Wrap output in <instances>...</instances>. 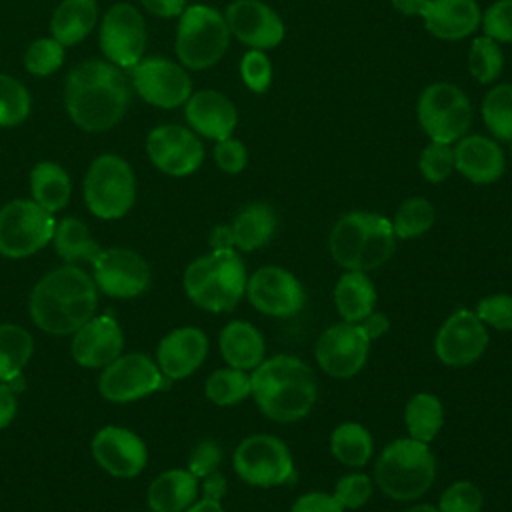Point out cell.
<instances>
[{"instance_id":"1","label":"cell","mask_w":512,"mask_h":512,"mask_svg":"<svg viewBox=\"0 0 512 512\" xmlns=\"http://www.w3.org/2000/svg\"><path fill=\"white\" fill-rule=\"evenodd\" d=\"M128 102V80L112 62H82L72 68L66 78V110L74 124L86 132H104L116 126L122 120Z\"/></svg>"},{"instance_id":"2","label":"cell","mask_w":512,"mask_h":512,"mask_svg":"<svg viewBox=\"0 0 512 512\" xmlns=\"http://www.w3.org/2000/svg\"><path fill=\"white\" fill-rule=\"evenodd\" d=\"M96 306L98 290L94 278L74 264L60 266L42 276L28 300L32 322L56 336L74 334L94 316Z\"/></svg>"},{"instance_id":"3","label":"cell","mask_w":512,"mask_h":512,"mask_svg":"<svg viewBox=\"0 0 512 512\" xmlns=\"http://www.w3.org/2000/svg\"><path fill=\"white\" fill-rule=\"evenodd\" d=\"M252 396L264 416L288 424L310 414L316 402V378L306 362L296 356H274L254 372Z\"/></svg>"},{"instance_id":"4","label":"cell","mask_w":512,"mask_h":512,"mask_svg":"<svg viewBox=\"0 0 512 512\" xmlns=\"http://www.w3.org/2000/svg\"><path fill=\"white\" fill-rule=\"evenodd\" d=\"M328 250L344 270L370 272L386 264L396 250L392 222L376 212H348L336 220Z\"/></svg>"},{"instance_id":"5","label":"cell","mask_w":512,"mask_h":512,"mask_svg":"<svg viewBox=\"0 0 512 512\" xmlns=\"http://www.w3.org/2000/svg\"><path fill=\"white\" fill-rule=\"evenodd\" d=\"M184 292L208 312H228L246 294V268L234 248L212 250L192 260L184 272Z\"/></svg>"},{"instance_id":"6","label":"cell","mask_w":512,"mask_h":512,"mask_svg":"<svg viewBox=\"0 0 512 512\" xmlns=\"http://www.w3.org/2000/svg\"><path fill=\"white\" fill-rule=\"evenodd\" d=\"M436 476V460L426 442L398 438L376 458V486L392 500L410 502L424 496Z\"/></svg>"},{"instance_id":"7","label":"cell","mask_w":512,"mask_h":512,"mask_svg":"<svg viewBox=\"0 0 512 512\" xmlns=\"http://www.w3.org/2000/svg\"><path fill=\"white\" fill-rule=\"evenodd\" d=\"M228 44L230 30L224 14L204 4L184 8L176 30L180 64L190 70H206L226 54Z\"/></svg>"},{"instance_id":"8","label":"cell","mask_w":512,"mask_h":512,"mask_svg":"<svg viewBox=\"0 0 512 512\" xmlns=\"http://www.w3.org/2000/svg\"><path fill=\"white\" fill-rule=\"evenodd\" d=\"M88 210L102 220L122 218L136 200V180L130 164L118 154L98 156L84 178Z\"/></svg>"},{"instance_id":"9","label":"cell","mask_w":512,"mask_h":512,"mask_svg":"<svg viewBox=\"0 0 512 512\" xmlns=\"http://www.w3.org/2000/svg\"><path fill=\"white\" fill-rule=\"evenodd\" d=\"M416 116L430 140L454 144L472 126V104L456 84L432 82L418 96Z\"/></svg>"},{"instance_id":"10","label":"cell","mask_w":512,"mask_h":512,"mask_svg":"<svg viewBox=\"0 0 512 512\" xmlns=\"http://www.w3.org/2000/svg\"><path fill=\"white\" fill-rule=\"evenodd\" d=\"M54 228L52 212L34 200H12L0 208V254L6 258L32 256L52 240Z\"/></svg>"},{"instance_id":"11","label":"cell","mask_w":512,"mask_h":512,"mask_svg":"<svg viewBox=\"0 0 512 512\" xmlns=\"http://www.w3.org/2000/svg\"><path fill=\"white\" fill-rule=\"evenodd\" d=\"M234 470L250 486L270 488L296 478L288 446L272 434H252L234 450Z\"/></svg>"},{"instance_id":"12","label":"cell","mask_w":512,"mask_h":512,"mask_svg":"<svg viewBox=\"0 0 512 512\" xmlns=\"http://www.w3.org/2000/svg\"><path fill=\"white\" fill-rule=\"evenodd\" d=\"M168 378L146 354H120L102 368L98 378L100 394L110 402H134L166 388Z\"/></svg>"},{"instance_id":"13","label":"cell","mask_w":512,"mask_h":512,"mask_svg":"<svg viewBox=\"0 0 512 512\" xmlns=\"http://www.w3.org/2000/svg\"><path fill=\"white\" fill-rule=\"evenodd\" d=\"M370 340L354 322H338L326 328L314 346L318 366L332 378L356 376L368 360Z\"/></svg>"},{"instance_id":"14","label":"cell","mask_w":512,"mask_h":512,"mask_svg":"<svg viewBox=\"0 0 512 512\" xmlns=\"http://www.w3.org/2000/svg\"><path fill=\"white\" fill-rule=\"evenodd\" d=\"M100 48L104 56L120 68H132L142 60L146 24L138 8L126 2L108 8L100 26Z\"/></svg>"},{"instance_id":"15","label":"cell","mask_w":512,"mask_h":512,"mask_svg":"<svg viewBox=\"0 0 512 512\" xmlns=\"http://www.w3.org/2000/svg\"><path fill=\"white\" fill-rule=\"evenodd\" d=\"M488 342V330L476 312L460 308L452 312L436 332L434 352L442 364L460 368L480 360Z\"/></svg>"},{"instance_id":"16","label":"cell","mask_w":512,"mask_h":512,"mask_svg":"<svg viewBox=\"0 0 512 512\" xmlns=\"http://www.w3.org/2000/svg\"><path fill=\"white\" fill-rule=\"evenodd\" d=\"M130 78L140 98L158 108L186 104L192 94L188 72L168 58H144L130 68Z\"/></svg>"},{"instance_id":"17","label":"cell","mask_w":512,"mask_h":512,"mask_svg":"<svg viewBox=\"0 0 512 512\" xmlns=\"http://www.w3.org/2000/svg\"><path fill=\"white\" fill-rule=\"evenodd\" d=\"M94 282L112 298H136L150 286L148 262L130 248L100 250L92 262Z\"/></svg>"},{"instance_id":"18","label":"cell","mask_w":512,"mask_h":512,"mask_svg":"<svg viewBox=\"0 0 512 512\" xmlns=\"http://www.w3.org/2000/svg\"><path fill=\"white\" fill-rule=\"evenodd\" d=\"M146 152L152 164L168 176H188L196 172L204 160L200 138L184 126H156L146 138Z\"/></svg>"},{"instance_id":"19","label":"cell","mask_w":512,"mask_h":512,"mask_svg":"<svg viewBox=\"0 0 512 512\" xmlns=\"http://www.w3.org/2000/svg\"><path fill=\"white\" fill-rule=\"evenodd\" d=\"M246 296L258 312L274 318L294 316L304 306L300 280L280 266L258 268L246 282Z\"/></svg>"},{"instance_id":"20","label":"cell","mask_w":512,"mask_h":512,"mask_svg":"<svg viewBox=\"0 0 512 512\" xmlns=\"http://www.w3.org/2000/svg\"><path fill=\"white\" fill-rule=\"evenodd\" d=\"M90 448L98 466L116 478H134L148 462V450L142 438L122 426L100 428Z\"/></svg>"},{"instance_id":"21","label":"cell","mask_w":512,"mask_h":512,"mask_svg":"<svg viewBox=\"0 0 512 512\" xmlns=\"http://www.w3.org/2000/svg\"><path fill=\"white\" fill-rule=\"evenodd\" d=\"M228 30L252 50H268L284 40V22L262 0H234L224 12Z\"/></svg>"},{"instance_id":"22","label":"cell","mask_w":512,"mask_h":512,"mask_svg":"<svg viewBox=\"0 0 512 512\" xmlns=\"http://www.w3.org/2000/svg\"><path fill=\"white\" fill-rule=\"evenodd\" d=\"M124 332L116 318L92 316L72 334L70 352L76 364L84 368H104L122 354Z\"/></svg>"},{"instance_id":"23","label":"cell","mask_w":512,"mask_h":512,"mask_svg":"<svg viewBox=\"0 0 512 512\" xmlns=\"http://www.w3.org/2000/svg\"><path fill=\"white\" fill-rule=\"evenodd\" d=\"M208 354V338L200 328L182 326L168 332L156 350V364L168 380H184L194 374Z\"/></svg>"},{"instance_id":"24","label":"cell","mask_w":512,"mask_h":512,"mask_svg":"<svg viewBox=\"0 0 512 512\" xmlns=\"http://www.w3.org/2000/svg\"><path fill=\"white\" fill-rule=\"evenodd\" d=\"M184 112L194 132L216 142L232 136L238 124L234 102L226 94L210 88L190 94Z\"/></svg>"},{"instance_id":"25","label":"cell","mask_w":512,"mask_h":512,"mask_svg":"<svg viewBox=\"0 0 512 512\" xmlns=\"http://www.w3.org/2000/svg\"><path fill=\"white\" fill-rule=\"evenodd\" d=\"M454 168L474 184H492L502 178L506 158L496 140L470 134L462 136L454 146Z\"/></svg>"},{"instance_id":"26","label":"cell","mask_w":512,"mask_h":512,"mask_svg":"<svg viewBox=\"0 0 512 512\" xmlns=\"http://www.w3.org/2000/svg\"><path fill=\"white\" fill-rule=\"evenodd\" d=\"M422 20L434 38L462 40L478 30L482 12L476 0H430Z\"/></svg>"},{"instance_id":"27","label":"cell","mask_w":512,"mask_h":512,"mask_svg":"<svg viewBox=\"0 0 512 512\" xmlns=\"http://www.w3.org/2000/svg\"><path fill=\"white\" fill-rule=\"evenodd\" d=\"M220 354L232 368L254 370L264 362V336L250 322L232 320L220 332Z\"/></svg>"},{"instance_id":"28","label":"cell","mask_w":512,"mask_h":512,"mask_svg":"<svg viewBox=\"0 0 512 512\" xmlns=\"http://www.w3.org/2000/svg\"><path fill=\"white\" fill-rule=\"evenodd\" d=\"M198 496V478L186 468H172L156 476L146 492L152 512H184Z\"/></svg>"},{"instance_id":"29","label":"cell","mask_w":512,"mask_h":512,"mask_svg":"<svg viewBox=\"0 0 512 512\" xmlns=\"http://www.w3.org/2000/svg\"><path fill=\"white\" fill-rule=\"evenodd\" d=\"M334 304L344 322H362L376 308V288L368 274L346 270L336 282Z\"/></svg>"},{"instance_id":"30","label":"cell","mask_w":512,"mask_h":512,"mask_svg":"<svg viewBox=\"0 0 512 512\" xmlns=\"http://www.w3.org/2000/svg\"><path fill=\"white\" fill-rule=\"evenodd\" d=\"M98 20L96 0H62L50 20L52 38L62 46L84 40Z\"/></svg>"},{"instance_id":"31","label":"cell","mask_w":512,"mask_h":512,"mask_svg":"<svg viewBox=\"0 0 512 512\" xmlns=\"http://www.w3.org/2000/svg\"><path fill=\"white\" fill-rule=\"evenodd\" d=\"M230 228L236 248L244 252L258 250L272 238L276 230V212L264 202L248 204L234 216Z\"/></svg>"},{"instance_id":"32","label":"cell","mask_w":512,"mask_h":512,"mask_svg":"<svg viewBox=\"0 0 512 512\" xmlns=\"http://www.w3.org/2000/svg\"><path fill=\"white\" fill-rule=\"evenodd\" d=\"M30 190L32 200L54 214L68 204L72 184L68 172L60 164L44 160L38 162L30 172Z\"/></svg>"},{"instance_id":"33","label":"cell","mask_w":512,"mask_h":512,"mask_svg":"<svg viewBox=\"0 0 512 512\" xmlns=\"http://www.w3.org/2000/svg\"><path fill=\"white\" fill-rule=\"evenodd\" d=\"M52 242H54L56 254L68 264L94 262L96 256L100 254V246L92 240L88 226L82 220L72 216L56 222Z\"/></svg>"},{"instance_id":"34","label":"cell","mask_w":512,"mask_h":512,"mask_svg":"<svg viewBox=\"0 0 512 512\" xmlns=\"http://www.w3.org/2000/svg\"><path fill=\"white\" fill-rule=\"evenodd\" d=\"M404 422L408 436L420 442H430L436 438L444 424V406L438 396L430 392L414 394L404 408Z\"/></svg>"},{"instance_id":"35","label":"cell","mask_w":512,"mask_h":512,"mask_svg":"<svg viewBox=\"0 0 512 512\" xmlns=\"http://www.w3.org/2000/svg\"><path fill=\"white\" fill-rule=\"evenodd\" d=\"M330 452L340 464L358 468L370 460L374 452V442L370 432L362 424L342 422L330 434Z\"/></svg>"},{"instance_id":"36","label":"cell","mask_w":512,"mask_h":512,"mask_svg":"<svg viewBox=\"0 0 512 512\" xmlns=\"http://www.w3.org/2000/svg\"><path fill=\"white\" fill-rule=\"evenodd\" d=\"M34 352L32 334L18 324H0V382L16 380Z\"/></svg>"},{"instance_id":"37","label":"cell","mask_w":512,"mask_h":512,"mask_svg":"<svg viewBox=\"0 0 512 512\" xmlns=\"http://www.w3.org/2000/svg\"><path fill=\"white\" fill-rule=\"evenodd\" d=\"M204 392L216 406H232L252 394V378L246 370L220 368L208 376Z\"/></svg>"},{"instance_id":"38","label":"cell","mask_w":512,"mask_h":512,"mask_svg":"<svg viewBox=\"0 0 512 512\" xmlns=\"http://www.w3.org/2000/svg\"><path fill=\"white\" fill-rule=\"evenodd\" d=\"M482 120L492 136L512 142V84L492 86L482 100Z\"/></svg>"},{"instance_id":"39","label":"cell","mask_w":512,"mask_h":512,"mask_svg":"<svg viewBox=\"0 0 512 512\" xmlns=\"http://www.w3.org/2000/svg\"><path fill=\"white\" fill-rule=\"evenodd\" d=\"M434 218H436V212L432 202L422 196H412L398 206L390 222L396 238L408 240V238H418L426 234L432 228Z\"/></svg>"},{"instance_id":"40","label":"cell","mask_w":512,"mask_h":512,"mask_svg":"<svg viewBox=\"0 0 512 512\" xmlns=\"http://www.w3.org/2000/svg\"><path fill=\"white\" fill-rule=\"evenodd\" d=\"M504 68V54L496 40L488 36H476L468 52V70L480 84L494 82Z\"/></svg>"},{"instance_id":"41","label":"cell","mask_w":512,"mask_h":512,"mask_svg":"<svg viewBox=\"0 0 512 512\" xmlns=\"http://www.w3.org/2000/svg\"><path fill=\"white\" fill-rule=\"evenodd\" d=\"M32 100L22 82L0 74V126L10 128L24 122L30 114Z\"/></svg>"},{"instance_id":"42","label":"cell","mask_w":512,"mask_h":512,"mask_svg":"<svg viewBox=\"0 0 512 512\" xmlns=\"http://www.w3.org/2000/svg\"><path fill=\"white\" fill-rule=\"evenodd\" d=\"M64 62V46L54 38H38L34 40L26 54L24 66L34 76H48L56 72Z\"/></svg>"},{"instance_id":"43","label":"cell","mask_w":512,"mask_h":512,"mask_svg":"<svg viewBox=\"0 0 512 512\" xmlns=\"http://www.w3.org/2000/svg\"><path fill=\"white\" fill-rule=\"evenodd\" d=\"M418 168H420V174L424 176V180H428L432 184L444 182L456 170L454 168V146L446 144V142L430 140V144L420 152Z\"/></svg>"},{"instance_id":"44","label":"cell","mask_w":512,"mask_h":512,"mask_svg":"<svg viewBox=\"0 0 512 512\" xmlns=\"http://www.w3.org/2000/svg\"><path fill=\"white\" fill-rule=\"evenodd\" d=\"M484 496L480 488L468 480L452 482L440 494L438 510L440 512H482Z\"/></svg>"},{"instance_id":"45","label":"cell","mask_w":512,"mask_h":512,"mask_svg":"<svg viewBox=\"0 0 512 512\" xmlns=\"http://www.w3.org/2000/svg\"><path fill=\"white\" fill-rule=\"evenodd\" d=\"M372 490V480L366 474L352 472L336 482L332 496L344 510H358L370 500Z\"/></svg>"},{"instance_id":"46","label":"cell","mask_w":512,"mask_h":512,"mask_svg":"<svg viewBox=\"0 0 512 512\" xmlns=\"http://www.w3.org/2000/svg\"><path fill=\"white\" fill-rule=\"evenodd\" d=\"M240 76L252 92H266L272 84V62L268 54L264 50H248L240 62Z\"/></svg>"},{"instance_id":"47","label":"cell","mask_w":512,"mask_h":512,"mask_svg":"<svg viewBox=\"0 0 512 512\" xmlns=\"http://www.w3.org/2000/svg\"><path fill=\"white\" fill-rule=\"evenodd\" d=\"M476 316L484 326H492L500 332L512 330V296L510 294H492L478 302Z\"/></svg>"},{"instance_id":"48","label":"cell","mask_w":512,"mask_h":512,"mask_svg":"<svg viewBox=\"0 0 512 512\" xmlns=\"http://www.w3.org/2000/svg\"><path fill=\"white\" fill-rule=\"evenodd\" d=\"M484 36L496 42H512V0H496L482 12Z\"/></svg>"},{"instance_id":"49","label":"cell","mask_w":512,"mask_h":512,"mask_svg":"<svg viewBox=\"0 0 512 512\" xmlns=\"http://www.w3.org/2000/svg\"><path fill=\"white\" fill-rule=\"evenodd\" d=\"M214 160L218 168L226 174H238L248 164V150L238 138H224L218 140L214 146Z\"/></svg>"},{"instance_id":"50","label":"cell","mask_w":512,"mask_h":512,"mask_svg":"<svg viewBox=\"0 0 512 512\" xmlns=\"http://www.w3.org/2000/svg\"><path fill=\"white\" fill-rule=\"evenodd\" d=\"M222 462V450L214 440H202L194 446L188 460V470L200 480L216 472Z\"/></svg>"},{"instance_id":"51","label":"cell","mask_w":512,"mask_h":512,"mask_svg":"<svg viewBox=\"0 0 512 512\" xmlns=\"http://www.w3.org/2000/svg\"><path fill=\"white\" fill-rule=\"evenodd\" d=\"M290 512H344V508L326 492H308L302 494Z\"/></svg>"},{"instance_id":"52","label":"cell","mask_w":512,"mask_h":512,"mask_svg":"<svg viewBox=\"0 0 512 512\" xmlns=\"http://www.w3.org/2000/svg\"><path fill=\"white\" fill-rule=\"evenodd\" d=\"M18 410V398L8 382H0V430L10 426Z\"/></svg>"},{"instance_id":"53","label":"cell","mask_w":512,"mask_h":512,"mask_svg":"<svg viewBox=\"0 0 512 512\" xmlns=\"http://www.w3.org/2000/svg\"><path fill=\"white\" fill-rule=\"evenodd\" d=\"M360 328L364 330V334L368 336V340H376L380 336H384L390 328V318L384 312L372 310L362 322H358Z\"/></svg>"},{"instance_id":"54","label":"cell","mask_w":512,"mask_h":512,"mask_svg":"<svg viewBox=\"0 0 512 512\" xmlns=\"http://www.w3.org/2000/svg\"><path fill=\"white\" fill-rule=\"evenodd\" d=\"M144 8L160 18L180 16L184 12V0H140Z\"/></svg>"},{"instance_id":"55","label":"cell","mask_w":512,"mask_h":512,"mask_svg":"<svg viewBox=\"0 0 512 512\" xmlns=\"http://www.w3.org/2000/svg\"><path fill=\"white\" fill-rule=\"evenodd\" d=\"M212 250H230L234 248V236H232V228L230 226H216L212 232H210V238H208Z\"/></svg>"},{"instance_id":"56","label":"cell","mask_w":512,"mask_h":512,"mask_svg":"<svg viewBox=\"0 0 512 512\" xmlns=\"http://www.w3.org/2000/svg\"><path fill=\"white\" fill-rule=\"evenodd\" d=\"M392 6L404 16H422L430 0H390Z\"/></svg>"},{"instance_id":"57","label":"cell","mask_w":512,"mask_h":512,"mask_svg":"<svg viewBox=\"0 0 512 512\" xmlns=\"http://www.w3.org/2000/svg\"><path fill=\"white\" fill-rule=\"evenodd\" d=\"M220 500H222V498H216V496L204 494L200 500L192 502L184 512H224V508H222Z\"/></svg>"},{"instance_id":"58","label":"cell","mask_w":512,"mask_h":512,"mask_svg":"<svg viewBox=\"0 0 512 512\" xmlns=\"http://www.w3.org/2000/svg\"><path fill=\"white\" fill-rule=\"evenodd\" d=\"M406 512H440L438 506H432V504H416L412 508H408Z\"/></svg>"},{"instance_id":"59","label":"cell","mask_w":512,"mask_h":512,"mask_svg":"<svg viewBox=\"0 0 512 512\" xmlns=\"http://www.w3.org/2000/svg\"><path fill=\"white\" fill-rule=\"evenodd\" d=\"M510 158H512V146H510Z\"/></svg>"}]
</instances>
